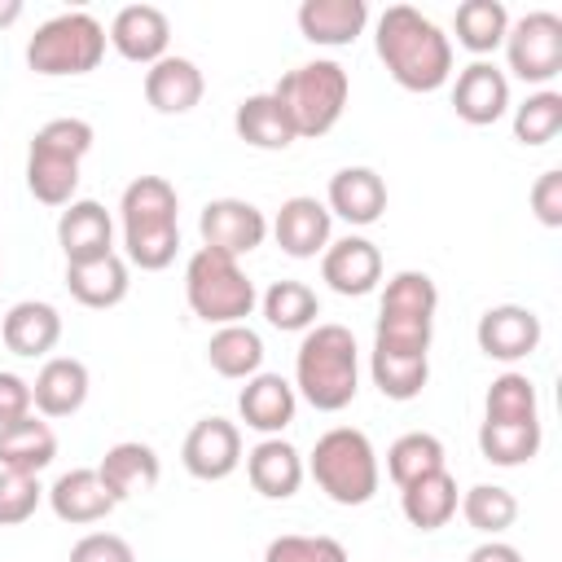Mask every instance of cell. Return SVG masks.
Listing matches in <instances>:
<instances>
[{"mask_svg":"<svg viewBox=\"0 0 562 562\" xmlns=\"http://www.w3.org/2000/svg\"><path fill=\"white\" fill-rule=\"evenodd\" d=\"M373 48L386 75L408 92H435L452 75V40L413 4H391L378 18Z\"/></svg>","mask_w":562,"mask_h":562,"instance_id":"6da1fadb","label":"cell"},{"mask_svg":"<svg viewBox=\"0 0 562 562\" xmlns=\"http://www.w3.org/2000/svg\"><path fill=\"white\" fill-rule=\"evenodd\" d=\"M294 391L316 413H338L360 391V351L347 325H312L294 356Z\"/></svg>","mask_w":562,"mask_h":562,"instance_id":"7a4b0ae2","label":"cell"},{"mask_svg":"<svg viewBox=\"0 0 562 562\" xmlns=\"http://www.w3.org/2000/svg\"><path fill=\"white\" fill-rule=\"evenodd\" d=\"M92 149V123L48 119L26 149V189L44 206H70L79 189V162Z\"/></svg>","mask_w":562,"mask_h":562,"instance_id":"3957f363","label":"cell"},{"mask_svg":"<svg viewBox=\"0 0 562 562\" xmlns=\"http://www.w3.org/2000/svg\"><path fill=\"white\" fill-rule=\"evenodd\" d=\"M435 307H439V290L426 272H395L382 290V307H378V329H373V351L386 356H426L430 351V334H435Z\"/></svg>","mask_w":562,"mask_h":562,"instance_id":"277c9868","label":"cell"},{"mask_svg":"<svg viewBox=\"0 0 562 562\" xmlns=\"http://www.w3.org/2000/svg\"><path fill=\"white\" fill-rule=\"evenodd\" d=\"M272 97L285 110L294 136H325L347 110L351 79H347V70L338 61L321 57V61H303V66L285 70L277 79Z\"/></svg>","mask_w":562,"mask_h":562,"instance_id":"5b68a950","label":"cell"},{"mask_svg":"<svg viewBox=\"0 0 562 562\" xmlns=\"http://www.w3.org/2000/svg\"><path fill=\"white\" fill-rule=\"evenodd\" d=\"M307 474L334 505H369L378 492V452L364 430L356 426H334L316 439L307 457Z\"/></svg>","mask_w":562,"mask_h":562,"instance_id":"8992f818","label":"cell"},{"mask_svg":"<svg viewBox=\"0 0 562 562\" xmlns=\"http://www.w3.org/2000/svg\"><path fill=\"white\" fill-rule=\"evenodd\" d=\"M184 299L206 325H241L259 303L255 281L241 272V263L206 246L184 268Z\"/></svg>","mask_w":562,"mask_h":562,"instance_id":"52a82bcc","label":"cell"},{"mask_svg":"<svg viewBox=\"0 0 562 562\" xmlns=\"http://www.w3.org/2000/svg\"><path fill=\"white\" fill-rule=\"evenodd\" d=\"M101 57H105V26L83 9L48 18L44 26H35V35L26 44V66L48 79L88 75L101 66Z\"/></svg>","mask_w":562,"mask_h":562,"instance_id":"ba28073f","label":"cell"},{"mask_svg":"<svg viewBox=\"0 0 562 562\" xmlns=\"http://www.w3.org/2000/svg\"><path fill=\"white\" fill-rule=\"evenodd\" d=\"M505 61L522 83H549L562 70V18L536 9L505 31Z\"/></svg>","mask_w":562,"mask_h":562,"instance_id":"9c48e42d","label":"cell"},{"mask_svg":"<svg viewBox=\"0 0 562 562\" xmlns=\"http://www.w3.org/2000/svg\"><path fill=\"white\" fill-rule=\"evenodd\" d=\"M198 233H202V246L206 250H220L228 259H241L250 255L255 246H263L268 237V220L255 202L246 198H215L202 206V220H198Z\"/></svg>","mask_w":562,"mask_h":562,"instance_id":"30bf717a","label":"cell"},{"mask_svg":"<svg viewBox=\"0 0 562 562\" xmlns=\"http://www.w3.org/2000/svg\"><path fill=\"white\" fill-rule=\"evenodd\" d=\"M479 351L487 360H501V364H514V360H527L540 338H544V325L531 307H518V303H496L479 316Z\"/></svg>","mask_w":562,"mask_h":562,"instance_id":"8fae6325","label":"cell"},{"mask_svg":"<svg viewBox=\"0 0 562 562\" xmlns=\"http://www.w3.org/2000/svg\"><path fill=\"white\" fill-rule=\"evenodd\" d=\"M180 461L193 479L202 483H220L241 465V430L228 417H202L193 422V430L184 435Z\"/></svg>","mask_w":562,"mask_h":562,"instance_id":"7c38bea8","label":"cell"},{"mask_svg":"<svg viewBox=\"0 0 562 562\" xmlns=\"http://www.w3.org/2000/svg\"><path fill=\"white\" fill-rule=\"evenodd\" d=\"M321 277L334 294L360 299L382 281V250L369 237H338L321 250Z\"/></svg>","mask_w":562,"mask_h":562,"instance_id":"4fadbf2b","label":"cell"},{"mask_svg":"<svg viewBox=\"0 0 562 562\" xmlns=\"http://www.w3.org/2000/svg\"><path fill=\"white\" fill-rule=\"evenodd\" d=\"M329 228H334L329 206L316 202V198H307V193L285 198L281 211H277V220H272V237H277V246L290 259H316L329 246Z\"/></svg>","mask_w":562,"mask_h":562,"instance_id":"5bb4252c","label":"cell"},{"mask_svg":"<svg viewBox=\"0 0 562 562\" xmlns=\"http://www.w3.org/2000/svg\"><path fill=\"white\" fill-rule=\"evenodd\" d=\"M57 246L66 263H88L101 255H114V220L101 202L75 198L57 220Z\"/></svg>","mask_w":562,"mask_h":562,"instance_id":"9a60e30c","label":"cell"},{"mask_svg":"<svg viewBox=\"0 0 562 562\" xmlns=\"http://www.w3.org/2000/svg\"><path fill=\"white\" fill-rule=\"evenodd\" d=\"M119 57L127 61H140V66H154L158 57H167V44H171V22L162 9L154 4H123L110 22V35H105Z\"/></svg>","mask_w":562,"mask_h":562,"instance_id":"2e32d148","label":"cell"},{"mask_svg":"<svg viewBox=\"0 0 562 562\" xmlns=\"http://www.w3.org/2000/svg\"><path fill=\"white\" fill-rule=\"evenodd\" d=\"M452 110L470 127H487L509 110V79L492 61H470L452 83Z\"/></svg>","mask_w":562,"mask_h":562,"instance_id":"e0dca14e","label":"cell"},{"mask_svg":"<svg viewBox=\"0 0 562 562\" xmlns=\"http://www.w3.org/2000/svg\"><path fill=\"white\" fill-rule=\"evenodd\" d=\"M303 474H307V465H303L299 448L285 443L281 435H268L246 452V479L268 501H290L303 487Z\"/></svg>","mask_w":562,"mask_h":562,"instance_id":"ac0fdd59","label":"cell"},{"mask_svg":"<svg viewBox=\"0 0 562 562\" xmlns=\"http://www.w3.org/2000/svg\"><path fill=\"white\" fill-rule=\"evenodd\" d=\"M206 92V79L198 70V61L189 57H158L149 70H145V101L158 110V114H189Z\"/></svg>","mask_w":562,"mask_h":562,"instance_id":"d6986e66","label":"cell"},{"mask_svg":"<svg viewBox=\"0 0 562 562\" xmlns=\"http://www.w3.org/2000/svg\"><path fill=\"white\" fill-rule=\"evenodd\" d=\"M329 215L364 228V224H378L382 211H386V180L373 171V167H342L334 171L329 180Z\"/></svg>","mask_w":562,"mask_h":562,"instance_id":"ffe728a7","label":"cell"},{"mask_svg":"<svg viewBox=\"0 0 562 562\" xmlns=\"http://www.w3.org/2000/svg\"><path fill=\"white\" fill-rule=\"evenodd\" d=\"M0 338H4V347L13 356H26V360L48 356L57 347V338H61V312L53 303H44V299H22V303H13L4 312Z\"/></svg>","mask_w":562,"mask_h":562,"instance_id":"44dd1931","label":"cell"},{"mask_svg":"<svg viewBox=\"0 0 562 562\" xmlns=\"http://www.w3.org/2000/svg\"><path fill=\"white\" fill-rule=\"evenodd\" d=\"M294 408H299V395L281 373H255V378H246V386L237 395L241 422L259 435H281L294 422Z\"/></svg>","mask_w":562,"mask_h":562,"instance_id":"7402d4cb","label":"cell"},{"mask_svg":"<svg viewBox=\"0 0 562 562\" xmlns=\"http://www.w3.org/2000/svg\"><path fill=\"white\" fill-rule=\"evenodd\" d=\"M88 400V364L75 356H53L31 382V404L44 417H70Z\"/></svg>","mask_w":562,"mask_h":562,"instance_id":"603a6c76","label":"cell"},{"mask_svg":"<svg viewBox=\"0 0 562 562\" xmlns=\"http://www.w3.org/2000/svg\"><path fill=\"white\" fill-rule=\"evenodd\" d=\"M97 474H101L105 492H110L114 505H119V501H127V496H136V492H149V487L162 479V465H158V452H154L149 443L123 439V443L105 448Z\"/></svg>","mask_w":562,"mask_h":562,"instance_id":"cb8c5ba5","label":"cell"},{"mask_svg":"<svg viewBox=\"0 0 562 562\" xmlns=\"http://www.w3.org/2000/svg\"><path fill=\"white\" fill-rule=\"evenodd\" d=\"M48 505L61 522H75V527H88V522H101L110 509H114V496L105 492L101 474L79 465V470H66L53 487H48Z\"/></svg>","mask_w":562,"mask_h":562,"instance_id":"d4e9b609","label":"cell"},{"mask_svg":"<svg viewBox=\"0 0 562 562\" xmlns=\"http://www.w3.org/2000/svg\"><path fill=\"white\" fill-rule=\"evenodd\" d=\"M369 22V4L364 0H303L299 4V31L312 44L325 48H342L351 44Z\"/></svg>","mask_w":562,"mask_h":562,"instance_id":"484cf974","label":"cell"},{"mask_svg":"<svg viewBox=\"0 0 562 562\" xmlns=\"http://www.w3.org/2000/svg\"><path fill=\"white\" fill-rule=\"evenodd\" d=\"M127 259L119 255H101V259H88V263H66V290L75 303L92 307V312H105V307H119L127 299Z\"/></svg>","mask_w":562,"mask_h":562,"instance_id":"4316f807","label":"cell"},{"mask_svg":"<svg viewBox=\"0 0 562 562\" xmlns=\"http://www.w3.org/2000/svg\"><path fill=\"white\" fill-rule=\"evenodd\" d=\"M457 505H461V496H457V479H452L448 470H435V474H426V479L400 487V509H404V518H408L417 531H439V527H448L452 514H457Z\"/></svg>","mask_w":562,"mask_h":562,"instance_id":"83f0119b","label":"cell"},{"mask_svg":"<svg viewBox=\"0 0 562 562\" xmlns=\"http://www.w3.org/2000/svg\"><path fill=\"white\" fill-rule=\"evenodd\" d=\"M53 457H57V435L35 413H26L22 422H13V426L0 430V470L40 474V470L53 465Z\"/></svg>","mask_w":562,"mask_h":562,"instance_id":"f1b7e54d","label":"cell"},{"mask_svg":"<svg viewBox=\"0 0 562 562\" xmlns=\"http://www.w3.org/2000/svg\"><path fill=\"white\" fill-rule=\"evenodd\" d=\"M123 228H162V224H180V198L176 184L162 176H136L123 189Z\"/></svg>","mask_w":562,"mask_h":562,"instance_id":"f546056e","label":"cell"},{"mask_svg":"<svg viewBox=\"0 0 562 562\" xmlns=\"http://www.w3.org/2000/svg\"><path fill=\"white\" fill-rule=\"evenodd\" d=\"M233 127H237V136H241L246 145H255V149H285V145L299 140L294 127H290V119H285V110L277 105L272 92L246 97V101L237 105V114H233Z\"/></svg>","mask_w":562,"mask_h":562,"instance_id":"4dcf8cb0","label":"cell"},{"mask_svg":"<svg viewBox=\"0 0 562 562\" xmlns=\"http://www.w3.org/2000/svg\"><path fill=\"white\" fill-rule=\"evenodd\" d=\"M457 44L474 53V61H483L487 53H496L505 44V31H509V9L501 0H465L457 4Z\"/></svg>","mask_w":562,"mask_h":562,"instance_id":"1f68e13d","label":"cell"},{"mask_svg":"<svg viewBox=\"0 0 562 562\" xmlns=\"http://www.w3.org/2000/svg\"><path fill=\"white\" fill-rule=\"evenodd\" d=\"M206 360L220 378H255L263 364V338L241 321V325H220L206 342Z\"/></svg>","mask_w":562,"mask_h":562,"instance_id":"d6a6232c","label":"cell"},{"mask_svg":"<svg viewBox=\"0 0 562 562\" xmlns=\"http://www.w3.org/2000/svg\"><path fill=\"white\" fill-rule=\"evenodd\" d=\"M259 307H263L268 325L281 329V334H299V329L307 334V329L316 325V316H321V299H316V290L303 285V281H272V285L263 290Z\"/></svg>","mask_w":562,"mask_h":562,"instance_id":"836d02e7","label":"cell"},{"mask_svg":"<svg viewBox=\"0 0 562 562\" xmlns=\"http://www.w3.org/2000/svg\"><path fill=\"white\" fill-rule=\"evenodd\" d=\"M479 452L492 465H527L540 452V422H483Z\"/></svg>","mask_w":562,"mask_h":562,"instance_id":"e575fe53","label":"cell"},{"mask_svg":"<svg viewBox=\"0 0 562 562\" xmlns=\"http://www.w3.org/2000/svg\"><path fill=\"white\" fill-rule=\"evenodd\" d=\"M435 470H448V465H443V443L430 430H408L386 448V474L395 487H408Z\"/></svg>","mask_w":562,"mask_h":562,"instance_id":"d590c367","label":"cell"},{"mask_svg":"<svg viewBox=\"0 0 562 562\" xmlns=\"http://www.w3.org/2000/svg\"><path fill=\"white\" fill-rule=\"evenodd\" d=\"M461 518L474 527V531H483V536H501V531H509L514 527V518H518V501H514V492L509 487H496V483H474L470 492H461Z\"/></svg>","mask_w":562,"mask_h":562,"instance_id":"8d00e7d4","label":"cell"},{"mask_svg":"<svg viewBox=\"0 0 562 562\" xmlns=\"http://www.w3.org/2000/svg\"><path fill=\"white\" fill-rule=\"evenodd\" d=\"M483 422H540V400L527 373H501L487 386L483 400Z\"/></svg>","mask_w":562,"mask_h":562,"instance_id":"74e56055","label":"cell"},{"mask_svg":"<svg viewBox=\"0 0 562 562\" xmlns=\"http://www.w3.org/2000/svg\"><path fill=\"white\" fill-rule=\"evenodd\" d=\"M369 373H373V386L386 400L404 404V400H417L422 395V386L430 378V364H426V356H386V351H373L369 356Z\"/></svg>","mask_w":562,"mask_h":562,"instance_id":"f35d334b","label":"cell"},{"mask_svg":"<svg viewBox=\"0 0 562 562\" xmlns=\"http://www.w3.org/2000/svg\"><path fill=\"white\" fill-rule=\"evenodd\" d=\"M562 132V92L540 88L522 105H514V140L522 145H549Z\"/></svg>","mask_w":562,"mask_h":562,"instance_id":"ab89813d","label":"cell"},{"mask_svg":"<svg viewBox=\"0 0 562 562\" xmlns=\"http://www.w3.org/2000/svg\"><path fill=\"white\" fill-rule=\"evenodd\" d=\"M123 250H127V263H136L140 272H162L180 250V224L123 228Z\"/></svg>","mask_w":562,"mask_h":562,"instance_id":"60d3db41","label":"cell"},{"mask_svg":"<svg viewBox=\"0 0 562 562\" xmlns=\"http://www.w3.org/2000/svg\"><path fill=\"white\" fill-rule=\"evenodd\" d=\"M40 474H18V470H0V527H18L40 509Z\"/></svg>","mask_w":562,"mask_h":562,"instance_id":"b9f144b4","label":"cell"},{"mask_svg":"<svg viewBox=\"0 0 562 562\" xmlns=\"http://www.w3.org/2000/svg\"><path fill=\"white\" fill-rule=\"evenodd\" d=\"M263 562H347V549L334 536H277L268 540Z\"/></svg>","mask_w":562,"mask_h":562,"instance_id":"7bdbcfd3","label":"cell"},{"mask_svg":"<svg viewBox=\"0 0 562 562\" xmlns=\"http://www.w3.org/2000/svg\"><path fill=\"white\" fill-rule=\"evenodd\" d=\"M70 562H136L132 544L114 531H88L83 540H75Z\"/></svg>","mask_w":562,"mask_h":562,"instance_id":"ee69618b","label":"cell"},{"mask_svg":"<svg viewBox=\"0 0 562 562\" xmlns=\"http://www.w3.org/2000/svg\"><path fill=\"white\" fill-rule=\"evenodd\" d=\"M531 211L544 228H562V171H540L531 184Z\"/></svg>","mask_w":562,"mask_h":562,"instance_id":"f6af8a7d","label":"cell"},{"mask_svg":"<svg viewBox=\"0 0 562 562\" xmlns=\"http://www.w3.org/2000/svg\"><path fill=\"white\" fill-rule=\"evenodd\" d=\"M31 408H35L31 404V382L18 378V373H0V430L22 422Z\"/></svg>","mask_w":562,"mask_h":562,"instance_id":"bcb514c9","label":"cell"},{"mask_svg":"<svg viewBox=\"0 0 562 562\" xmlns=\"http://www.w3.org/2000/svg\"><path fill=\"white\" fill-rule=\"evenodd\" d=\"M465 562H522V553L514 544H505V540H483L479 549H470Z\"/></svg>","mask_w":562,"mask_h":562,"instance_id":"7dc6e473","label":"cell"},{"mask_svg":"<svg viewBox=\"0 0 562 562\" xmlns=\"http://www.w3.org/2000/svg\"><path fill=\"white\" fill-rule=\"evenodd\" d=\"M22 18V0H0V26H13Z\"/></svg>","mask_w":562,"mask_h":562,"instance_id":"c3c4849f","label":"cell"}]
</instances>
